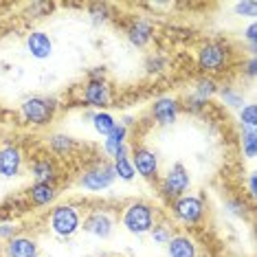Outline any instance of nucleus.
Wrapping results in <instances>:
<instances>
[{"mask_svg": "<svg viewBox=\"0 0 257 257\" xmlns=\"http://www.w3.org/2000/svg\"><path fill=\"white\" fill-rule=\"evenodd\" d=\"M233 64V46L222 38H213L202 42L196 49V66L200 75H222L231 68Z\"/></svg>", "mask_w": 257, "mask_h": 257, "instance_id": "1", "label": "nucleus"}, {"mask_svg": "<svg viewBox=\"0 0 257 257\" xmlns=\"http://www.w3.org/2000/svg\"><path fill=\"white\" fill-rule=\"evenodd\" d=\"M60 110L55 95H29L20 103V119L31 127H49Z\"/></svg>", "mask_w": 257, "mask_h": 257, "instance_id": "2", "label": "nucleus"}, {"mask_svg": "<svg viewBox=\"0 0 257 257\" xmlns=\"http://www.w3.org/2000/svg\"><path fill=\"white\" fill-rule=\"evenodd\" d=\"M114 183H116V176L112 169V161L103 159V156H97V159H92L90 163H86L77 176V187L88 191V194L108 191Z\"/></svg>", "mask_w": 257, "mask_h": 257, "instance_id": "3", "label": "nucleus"}, {"mask_svg": "<svg viewBox=\"0 0 257 257\" xmlns=\"http://www.w3.org/2000/svg\"><path fill=\"white\" fill-rule=\"evenodd\" d=\"M81 220H84V211L75 202H62L53 204L49 211V224L51 233L60 239H71L81 231Z\"/></svg>", "mask_w": 257, "mask_h": 257, "instance_id": "4", "label": "nucleus"}, {"mask_svg": "<svg viewBox=\"0 0 257 257\" xmlns=\"http://www.w3.org/2000/svg\"><path fill=\"white\" fill-rule=\"evenodd\" d=\"M156 222H159V213L154 204L148 200H132L121 209V226L132 235H148Z\"/></svg>", "mask_w": 257, "mask_h": 257, "instance_id": "5", "label": "nucleus"}, {"mask_svg": "<svg viewBox=\"0 0 257 257\" xmlns=\"http://www.w3.org/2000/svg\"><path fill=\"white\" fill-rule=\"evenodd\" d=\"M169 213L183 226H200L207 218V202L202 196L185 194L169 202Z\"/></svg>", "mask_w": 257, "mask_h": 257, "instance_id": "6", "label": "nucleus"}, {"mask_svg": "<svg viewBox=\"0 0 257 257\" xmlns=\"http://www.w3.org/2000/svg\"><path fill=\"white\" fill-rule=\"evenodd\" d=\"M189 189H191V174L183 163H172L167 167V172L159 178V191L167 202L189 194Z\"/></svg>", "mask_w": 257, "mask_h": 257, "instance_id": "7", "label": "nucleus"}, {"mask_svg": "<svg viewBox=\"0 0 257 257\" xmlns=\"http://www.w3.org/2000/svg\"><path fill=\"white\" fill-rule=\"evenodd\" d=\"M116 213L108 207H92L88 209V213L84 215L81 220V231L88 233L90 237H97V239H108L112 237V233L116 229Z\"/></svg>", "mask_w": 257, "mask_h": 257, "instance_id": "8", "label": "nucleus"}, {"mask_svg": "<svg viewBox=\"0 0 257 257\" xmlns=\"http://www.w3.org/2000/svg\"><path fill=\"white\" fill-rule=\"evenodd\" d=\"M130 161L134 165L137 176L143 180H159L161 178V156L156 150H152L150 145H130Z\"/></svg>", "mask_w": 257, "mask_h": 257, "instance_id": "9", "label": "nucleus"}, {"mask_svg": "<svg viewBox=\"0 0 257 257\" xmlns=\"http://www.w3.org/2000/svg\"><path fill=\"white\" fill-rule=\"evenodd\" d=\"M81 103L97 110H108L112 106V86L108 79H86L81 86Z\"/></svg>", "mask_w": 257, "mask_h": 257, "instance_id": "10", "label": "nucleus"}, {"mask_svg": "<svg viewBox=\"0 0 257 257\" xmlns=\"http://www.w3.org/2000/svg\"><path fill=\"white\" fill-rule=\"evenodd\" d=\"M154 33L156 27L148 16H132L123 25V36L127 44L134 46V49H148L152 40H154Z\"/></svg>", "mask_w": 257, "mask_h": 257, "instance_id": "11", "label": "nucleus"}, {"mask_svg": "<svg viewBox=\"0 0 257 257\" xmlns=\"http://www.w3.org/2000/svg\"><path fill=\"white\" fill-rule=\"evenodd\" d=\"M25 169V150L16 141L0 143V178L14 180Z\"/></svg>", "mask_w": 257, "mask_h": 257, "instance_id": "12", "label": "nucleus"}, {"mask_svg": "<svg viewBox=\"0 0 257 257\" xmlns=\"http://www.w3.org/2000/svg\"><path fill=\"white\" fill-rule=\"evenodd\" d=\"M180 99L174 95H161L152 101L150 106V116L154 121V125L159 127H172L180 116Z\"/></svg>", "mask_w": 257, "mask_h": 257, "instance_id": "13", "label": "nucleus"}, {"mask_svg": "<svg viewBox=\"0 0 257 257\" xmlns=\"http://www.w3.org/2000/svg\"><path fill=\"white\" fill-rule=\"evenodd\" d=\"M127 139H130V127H125L121 121H116L114 130L103 139V154H106L108 161L121 159V156H130V145H127Z\"/></svg>", "mask_w": 257, "mask_h": 257, "instance_id": "14", "label": "nucleus"}, {"mask_svg": "<svg viewBox=\"0 0 257 257\" xmlns=\"http://www.w3.org/2000/svg\"><path fill=\"white\" fill-rule=\"evenodd\" d=\"M60 185L57 183H31L27 189V204L36 209L53 207L55 200L60 198Z\"/></svg>", "mask_w": 257, "mask_h": 257, "instance_id": "15", "label": "nucleus"}, {"mask_svg": "<svg viewBox=\"0 0 257 257\" xmlns=\"http://www.w3.org/2000/svg\"><path fill=\"white\" fill-rule=\"evenodd\" d=\"M29 172H31L33 183H57L60 180V165L53 156L38 154L29 163Z\"/></svg>", "mask_w": 257, "mask_h": 257, "instance_id": "16", "label": "nucleus"}, {"mask_svg": "<svg viewBox=\"0 0 257 257\" xmlns=\"http://www.w3.org/2000/svg\"><path fill=\"white\" fill-rule=\"evenodd\" d=\"M25 49L33 60L44 62L53 55V38H51L46 31L33 29V31H29L27 38H25Z\"/></svg>", "mask_w": 257, "mask_h": 257, "instance_id": "17", "label": "nucleus"}, {"mask_svg": "<svg viewBox=\"0 0 257 257\" xmlns=\"http://www.w3.org/2000/svg\"><path fill=\"white\" fill-rule=\"evenodd\" d=\"M3 257H40V244L36 237L18 233L3 244Z\"/></svg>", "mask_w": 257, "mask_h": 257, "instance_id": "18", "label": "nucleus"}, {"mask_svg": "<svg viewBox=\"0 0 257 257\" xmlns=\"http://www.w3.org/2000/svg\"><path fill=\"white\" fill-rule=\"evenodd\" d=\"M165 248L167 257H200V246H198L196 237L189 233H174Z\"/></svg>", "mask_w": 257, "mask_h": 257, "instance_id": "19", "label": "nucleus"}, {"mask_svg": "<svg viewBox=\"0 0 257 257\" xmlns=\"http://www.w3.org/2000/svg\"><path fill=\"white\" fill-rule=\"evenodd\" d=\"M46 148H49V152L53 156L66 159V156H73L79 150V143H77V139L66 132H53L46 139Z\"/></svg>", "mask_w": 257, "mask_h": 257, "instance_id": "20", "label": "nucleus"}, {"mask_svg": "<svg viewBox=\"0 0 257 257\" xmlns=\"http://www.w3.org/2000/svg\"><path fill=\"white\" fill-rule=\"evenodd\" d=\"M222 209H224L226 215H231V218H235V220H248L250 213H253V204L246 202V198H244V196H229V198H224Z\"/></svg>", "mask_w": 257, "mask_h": 257, "instance_id": "21", "label": "nucleus"}, {"mask_svg": "<svg viewBox=\"0 0 257 257\" xmlns=\"http://www.w3.org/2000/svg\"><path fill=\"white\" fill-rule=\"evenodd\" d=\"M218 88H220V81L215 77H209V75H198L194 79V88L191 92L198 95L204 101H211L213 97H218Z\"/></svg>", "mask_w": 257, "mask_h": 257, "instance_id": "22", "label": "nucleus"}, {"mask_svg": "<svg viewBox=\"0 0 257 257\" xmlns=\"http://www.w3.org/2000/svg\"><path fill=\"white\" fill-rule=\"evenodd\" d=\"M90 123H92V130H95L99 137L106 139L108 134L114 130L116 116L110 112V110H97V112H90Z\"/></svg>", "mask_w": 257, "mask_h": 257, "instance_id": "23", "label": "nucleus"}, {"mask_svg": "<svg viewBox=\"0 0 257 257\" xmlns=\"http://www.w3.org/2000/svg\"><path fill=\"white\" fill-rule=\"evenodd\" d=\"M218 97H220V101L224 103L226 108H231V110H239L244 103H246V99H244V90H239L237 86H233V84H220Z\"/></svg>", "mask_w": 257, "mask_h": 257, "instance_id": "24", "label": "nucleus"}, {"mask_svg": "<svg viewBox=\"0 0 257 257\" xmlns=\"http://www.w3.org/2000/svg\"><path fill=\"white\" fill-rule=\"evenodd\" d=\"M88 11V20L92 22V27H103L112 20V7L108 3H92L86 7Z\"/></svg>", "mask_w": 257, "mask_h": 257, "instance_id": "25", "label": "nucleus"}, {"mask_svg": "<svg viewBox=\"0 0 257 257\" xmlns=\"http://www.w3.org/2000/svg\"><path fill=\"white\" fill-rule=\"evenodd\" d=\"M143 68L148 75H163L169 68V57L165 53H161V51H152V53L145 57L143 62Z\"/></svg>", "mask_w": 257, "mask_h": 257, "instance_id": "26", "label": "nucleus"}, {"mask_svg": "<svg viewBox=\"0 0 257 257\" xmlns=\"http://www.w3.org/2000/svg\"><path fill=\"white\" fill-rule=\"evenodd\" d=\"M239 150L246 161H255L257 154V127L250 130H239Z\"/></svg>", "mask_w": 257, "mask_h": 257, "instance_id": "27", "label": "nucleus"}, {"mask_svg": "<svg viewBox=\"0 0 257 257\" xmlns=\"http://www.w3.org/2000/svg\"><path fill=\"white\" fill-rule=\"evenodd\" d=\"M207 108H209V101H204V99L194 95V92H187V95L180 99V110H185L187 114L200 116V114L207 112Z\"/></svg>", "mask_w": 257, "mask_h": 257, "instance_id": "28", "label": "nucleus"}, {"mask_svg": "<svg viewBox=\"0 0 257 257\" xmlns=\"http://www.w3.org/2000/svg\"><path fill=\"white\" fill-rule=\"evenodd\" d=\"M112 169H114L116 180L132 183V180L137 178V172H134V165H132L130 156H121V159H114V161H112Z\"/></svg>", "mask_w": 257, "mask_h": 257, "instance_id": "29", "label": "nucleus"}, {"mask_svg": "<svg viewBox=\"0 0 257 257\" xmlns=\"http://www.w3.org/2000/svg\"><path fill=\"white\" fill-rule=\"evenodd\" d=\"M237 123L242 130H250V127H257V108L253 101H246L242 108L237 110Z\"/></svg>", "mask_w": 257, "mask_h": 257, "instance_id": "30", "label": "nucleus"}, {"mask_svg": "<svg viewBox=\"0 0 257 257\" xmlns=\"http://www.w3.org/2000/svg\"><path fill=\"white\" fill-rule=\"evenodd\" d=\"M150 235V239L154 244H159V246H165V244L172 239V235H174V231H172V226L167 224V222H156L154 226H152V231L148 233Z\"/></svg>", "mask_w": 257, "mask_h": 257, "instance_id": "31", "label": "nucleus"}, {"mask_svg": "<svg viewBox=\"0 0 257 257\" xmlns=\"http://www.w3.org/2000/svg\"><path fill=\"white\" fill-rule=\"evenodd\" d=\"M233 14L237 18H246V20H255L257 18V3L255 0H239L233 5Z\"/></svg>", "mask_w": 257, "mask_h": 257, "instance_id": "32", "label": "nucleus"}, {"mask_svg": "<svg viewBox=\"0 0 257 257\" xmlns=\"http://www.w3.org/2000/svg\"><path fill=\"white\" fill-rule=\"evenodd\" d=\"M18 233H20V224L16 220H0V242H7Z\"/></svg>", "mask_w": 257, "mask_h": 257, "instance_id": "33", "label": "nucleus"}, {"mask_svg": "<svg viewBox=\"0 0 257 257\" xmlns=\"http://www.w3.org/2000/svg\"><path fill=\"white\" fill-rule=\"evenodd\" d=\"M242 38L248 44V55H255L257 53V22L255 20L248 22V27L242 31Z\"/></svg>", "mask_w": 257, "mask_h": 257, "instance_id": "34", "label": "nucleus"}, {"mask_svg": "<svg viewBox=\"0 0 257 257\" xmlns=\"http://www.w3.org/2000/svg\"><path fill=\"white\" fill-rule=\"evenodd\" d=\"M239 73H242L244 79L255 81V77H257V60H255V55H248L246 60L242 62V66H239Z\"/></svg>", "mask_w": 257, "mask_h": 257, "instance_id": "35", "label": "nucleus"}, {"mask_svg": "<svg viewBox=\"0 0 257 257\" xmlns=\"http://www.w3.org/2000/svg\"><path fill=\"white\" fill-rule=\"evenodd\" d=\"M51 9H53V5H49V3H31L29 5L31 18H44V16L51 14Z\"/></svg>", "mask_w": 257, "mask_h": 257, "instance_id": "36", "label": "nucleus"}, {"mask_svg": "<svg viewBox=\"0 0 257 257\" xmlns=\"http://www.w3.org/2000/svg\"><path fill=\"white\" fill-rule=\"evenodd\" d=\"M246 194H248L250 204H253L257 196V174L255 172H248V176H246Z\"/></svg>", "mask_w": 257, "mask_h": 257, "instance_id": "37", "label": "nucleus"}, {"mask_svg": "<svg viewBox=\"0 0 257 257\" xmlns=\"http://www.w3.org/2000/svg\"><path fill=\"white\" fill-rule=\"evenodd\" d=\"M106 75H108V71H106V66H92V68H88V77L86 79H106Z\"/></svg>", "mask_w": 257, "mask_h": 257, "instance_id": "38", "label": "nucleus"}]
</instances>
